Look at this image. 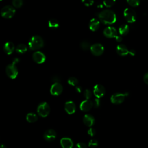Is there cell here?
<instances>
[{
  "label": "cell",
  "mask_w": 148,
  "mask_h": 148,
  "mask_svg": "<svg viewBox=\"0 0 148 148\" xmlns=\"http://www.w3.org/2000/svg\"><path fill=\"white\" fill-rule=\"evenodd\" d=\"M98 145V142L97 140L92 139H91L88 142V146L91 148H94L96 147Z\"/></svg>",
  "instance_id": "30"
},
{
  "label": "cell",
  "mask_w": 148,
  "mask_h": 148,
  "mask_svg": "<svg viewBox=\"0 0 148 148\" xmlns=\"http://www.w3.org/2000/svg\"><path fill=\"white\" fill-rule=\"evenodd\" d=\"M116 2V0H103V3L105 6L110 8Z\"/></svg>",
  "instance_id": "29"
},
{
  "label": "cell",
  "mask_w": 148,
  "mask_h": 148,
  "mask_svg": "<svg viewBox=\"0 0 148 148\" xmlns=\"http://www.w3.org/2000/svg\"><path fill=\"white\" fill-rule=\"evenodd\" d=\"M93 93L97 98H100L105 95V88L101 84H96L94 87Z\"/></svg>",
  "instance_id": "11"
},
{
  "label": "cell",
  "mask_w": 148,
  "mask_h": 148,
  "mask_svg": "<svg viewBox=\"0 0 148 148\" xmlns=\"http://www.w3.org/2000/svg\"><path fill=\"white\" fill-rule=\"evenodd\" d=\"M15 49L14 45L12 42H7L3 45V50L8 55L12 54Z\"/></svg>",
  "instance_id": "17"
},
{
  "label": "cell",
  "mask_w": 148,
  "mask_h": 148,
  "mask_svg": "<svg viewBox=\"0 0 148 148\" xmlns=\"http://www.w3.org/2000/svg\"><path fill=\"white\" fill-rule=\"evenodd\" d=\"M48 25L51 28H57L59 26V22L57 19L51 18L49 20Z\"/></svg>",
  "instance_id": "24"
},
{
  "label": "cell",
  "mask_w": 148,
  "mask_h": 148,
  "mask_svg": "<svg viewBox=\"0 0 148 148\" xmlns=\"http://www.w3.org/2000/svg\"><path fill=\"white\" fill-rule=\"evenodd\" d=\"M63 90V87L59 82L54 83L50 88V93L53 95H60Z\"/></svg>",
  "instance_id": "9"
},
{
  "label": "cell",
  "mask_w": 148,
  "mask_h": 148,
  "mask_svg": "<svg viewBox=\"0 0 148 148\" xmlns=\"http://www.w3.org/2000/svg\"><path fill=\"white\" fill-rule=\"evenodd\" d=\"M89 28L92 31H95L98 30L100 27V21L97 18H92L88 24Z\"/></svg>",
  "instance_id": "19"
},
{
  "label": "cell",
  "mask_w": 148,
  "mask_h": 148,
  "mask_svg": "<svg viewBox=\"0 0 148 148\" xmlns=\"http://www.w3.org/2000/svg\"><path fill=\"white\" fill-rule=\"evenodd\" d=\"M127 2L132 7L138 6L140 3V0H127Z\"/></svg>",
  "instance_id": "28"
},
{
  "label": "cell",
  "mask_w": 148,
  "mask_h": 148,
  "mask_svg": "<svg viewBox=\"0 0 148 148\" xmlns=\"http://www.w3.org/2000/svg\"><path fill=\"white\" fill-rule=\"evenodd\" d=\"M0 148H6V146L3 144H1V145L0 146Z\"/></svg>",
  "instance_id": "41"
},
{
  "label": "cell",
  "mask_w": 148,
  "mask_h": 148,
  "mask_svg": "<svg viewBox=\"0 0 148 148\" xmlns=\"http://www.w3.org/2000/svg\"><path fill=\"white\" fill-rule=\"evenodd\" d=\"M82 2L86 6H90L93 5L94 0H82Z\"/></svg>",
  "instance_id": "32"
},
{
  "label": "cell",
  "mask_w": 148,
  "mask_h": 148,
  "mask_svg": "<svg viewBox=\"0 0 148 148\" xmlns=\"http://www.w3.org/2000/svg\"><path fill=\"white\" fill-rule=\"evenodd\" d=\"M76 91L77 92L80 93L82 91V87L80 86H77L76 87Z\"/></svg>",
  "instance_id": "38"
},
{
  "label": "cell",
  "mask_w": 148,
  "mask_h": 148,
  "mask_svg": "<svg viewBox=\"0 0 148 148\" xmlns=\"http://www.w3.org/2000/svg\"><path fill=\"white\" fill-rule=\"evenodd\" d=\"M116 51L119 55L121 56H125L129 54L130 50L128 49V47L125 45L123 44H120L117 45L116 47Z\"/></svg>",
  "instance_id": "16"
},
{
  "label": "cell",
  "mask_w": 148,
  "mask_h": 148,
  "mask_svg": "<svg viewBox=\"0 0 148 148\" xmlns=\"http://www.w3.org/2000/svg\"><path fill=\"white\" fill-rule=\"evenodd\" d=\"M143 81L146 84H148V72L145 74L143 76Z\"/></svg>",
  "instance_id": "37"
},
{
  "label": "cell",
  "mask_w": 148,
  "mask_h": 148,
  "mask_svg": "<svg viewBox=\"0 0 148 148\" xmlns=\"http://www.w3.org/2000/svg\"><path fill=\"white\" fill-rule=\"evenodd\" d=\"M44 45L43 38L39 35H35L31 37L29 42L28 46L31 50H37L42 48Z\"/></svg>",
  "instance_id": "3"
},
{
  "label": "cell",
  "mask_w": 148,
  "mask_h": 148,
  "mask_svg": "<svg viewBox=\"0 0 148 148\" xmlns=\"http://www.w3.org/2000/svg\"><path fill=\"white\" fill-rule=\"evenodd\" d=\"M129 54L131 55V56H134L135 54V51L133 49L132 50H130V51H129Z\"/></svg>",
  "instance_id": "40"
},
{
  "label": "cell",
  "mask_w": 148,
  "mask_h": 148,
  "mask_svg": "<svg viewBox=\"0 0 148 148\" xmlns=\"http://www.w3.org/2000/svg\"><path fill=\"white\" fill-rule=\"evenodd\" d=\"M12 5L14 8H21L23 5V0H12Z\"/></svg>",
  "instance_id": "27"
},
{
  "label": "cell",
  "mask_w": 148,
  "mask_h": 148,
  "mask_svg": "<svg viewBox=\"0 0 148 148\" xmlns=\"http://www.w3.org/2000/svg\"><path fill=\"white\" fill-rule=\"evenodd\" d=\"M87 133L88 134L91 136H93L95 135V133H96V131L95 130V129L92 128H90L88 131H87Z\"/></svg>",
  "instance_id": "35"
},
{
  "label": "cell",
  "mask_w": 148,
  "mask_h": 148,
  "mask_svg": "<svg viewBox=\"0 0 148 148\" xmlns=\"http://www.w3.org/2000/svg\"><path fill=\"white\" fill-rule=\"evenodd\" d=\"M50 108L49 104L46 102H43L40 103L38 105L37 108L38 114L42 117H47L50 113Z\"/></svg>",
  "instance_id": "5"
},
{
  "label": "cell",
  "mask_w": 148,
  "mask_h": 148,
  "mask_svg": "<svg viewBox=\"0 0 148 148\" xmlns=\"http://www.w3.org/2000/svg\"><path fill=\"white\" fill-rule=\"evenodd\" d=\"M15 12L16 10L13 6L10 5H6L2 8L1 10V14L2 17L9 19L12 18L14 16Z\"/></svg>",
  "instance_id": "4"
},
{
  "label": "cell",
  "mask_w": 148,
  "mask_h": 148,
  "mask_svg": "<svg viewBox=\"0 0 148 148\" xmlns=\"http://www.w3.org/2000/svg\"><path fill=\"white\" fill-rule=\"evenodd\" d=\"M99 20L105 24H113L116 21L115 13L110 9H105L98 14Z\"/></svg>",
  "instance_id": "1"
},
{
  "label": "cell",
  "mask_w": 148,
  "mask_h": 148,
  "mask_svg": "<svg viewBox=\"0 0 148 148\" xmlns=\"http://www.w3.org/2000/svg\"><path fill=\"white\" fill-rule=\"evenodd\" d=\"M100 105H101V101H100L99 99L98 98H95L94 100V102H93V105H94V108H98L99 107Z\"/></svg>",
  "instance_id": "33"
},
{
  "label": "cell",
  "mask_w": 148,
  "mask_h": 148,
  "mask_svg": "<svg viewBox=\"0 0 148 148\" xmlns=\"http://www.w3.org/2000/svg\"><path fill=\"white\" fill-rule=\"evenodd\" d=\"M18 62L19 59H18L17 58H15L13 60L12 62L8 64L6 67V73L7 76L12 79H16L18 75V69L16 66V64Z\"/></svg>",
  "instance_id": "2"
},
{
  "label": "cell",
  "mask_w": 148,
  "mask_h": 148,
  "mask_svg": "<svg viewBox=\"0 0 148 148\" xmlns=\"http://www.w3.org/2000/svg\"><path fill=\"white\" fill-rule=\"evenodd\" d=\"M90 51L95 56H99L103 53L104 47L101 43H94L91 46Z\"/></svg>",
  "instance_id": "8"
},
{
  "label": "cell",
  "mask_w": 148,
  "mask_h": 148,
  "mask_svg": "<svg viewBox=\"0 0 148 148\" xmlns=\"http://www.w3.org/2000/svg\"><path fill=\"white\" fill-rule=\"evenodd\" d=\"M124 16L127 22L132 23L136 19V13L135 11L130 8H127L124 10Z\"/></svg>",
  "instance_id": "6"
},
{
  "label": "cell",
  "mask_w": 148,
  "mask_h": 148,
  "mask_svg": "<svg viewBox=\"0 0 148 148\" xmlns=\"http://www.w3.org/2000/svg\"><path fill=\"white\" fill-rule=\"evenodd\" d=\"M83 121L84 124L86 126L89 127L93 125L95 123L94 117L92 115L89 114H87L84 115V116L83 117Z\"/></svg>",
  "instance_id": "18"
},
{
  "label": "cell",
  "mask_w": 148,
  "mask_h": 148,
  "mask_svg": "<svg viewBox=\"0 0 148 148\" xmlns=\"http://www.w3.org/2000/svg\"><path fill=\"white\" fill-rule=\"evenodd\" d=\"M28 50V47L27 45L25 44L20 43L16 47V51L19 54H24Z\"/></svg>",
  "instance_id": "22"
},
{
  "label": "cell",
  "mask_w": 148,
  "mask_h": 148,
  "mask_svg": "<svg viewBox=\"0 0 148 148\" xmlns=\"http://www.w3.org/2000/svg\"><path fill=\"white\" fill-rule=\"evenodd\" d=\"M26 120L29 123H34L37 121L38 116L36 114L34 113H29L27 114Z\"/></svg>",
  "instance_id": "23"
},
{
  "label": "cell",
  "mask_w": 148,
  "mask_h": 148,
  "mask_svg": "<svg viewBox=\"0 0 148 148\" xmlns=\"http://www.w3.org/2000/svg\"><path fill=\"white\" fill-rule=\"evenodd\" d=\"M43 138L47 142H52L56 138V132L54 130L49 129L45 132Z\"/></svg>",
  "instance_id": "13"
},
{
  "label": "cell",
  "mask_w": 148,
  "mask_h": 148,
  "mask_svg": "<svg viewBox=\"0 0 148 148\" xmlns=\"http://www.w3.org/2000/svg\"><path fill=\"white\" fill-rule=\"evenodd\" d=\"M1 1H2V0H1Z\"/></svg>",
  "instance_id": "42"
},
{
  "label": "cell",
  "mask_w": 148,
  "mask_h": 148,
  "mask_svg": "<svg viewBox=\"0 0 148 148\" xmlns=\"http://www.w3.org/2000/svg\"><path fill=\"white\" fill-rule=\"evenodd\" d=\"M93 102L90 99H85L82 101L80 105V108L82 111H89L93 106Z\"/></svg>",
  "instance_id": "14"
},
{
  "label": "cell",
  "mask_w": 148,
  "mask_h": 148,
  "mask_svg": "<svg viewBox=\"0 0 148 148\" xmlns=\"http://www.w3.org/2000/svg\"><path fill=\"white\" fill-rule=\"evenodd\" d=\"M130 31V28L127 24H122L119 28V34L121 35H127Z\"/></svg>",
  "instance_id": "21"
},
{
  "label": "cell",
  "mask_w": 148,
  "mask_h": 148,
  "mask_svg": "<svg viewBox=\"0 0 148 148\" xmlns=\"http://www.w3.org/2000/svg\"><path fill=\"white\" fill-rule=\"evenodd\" d=\"M103 35L109 38H116L118 35H117V31L116 29L113 27H107L105 28L103 30Z\"/></svg>",
  "instance_id": "12"
},
{
  "label": "cell",
  "mask_w": 148,
  "mask_h": 148,
  "mask_svg": "<svg viewBox=\"0 0 148 148\" xmlns=\"http://www.w3.org/2000/svg\"><path fill=\"white\" fill-rule=\"evenodd\" d=\"M78 83H79V82H78L77 79L73 76L70 77L68 80V83L69 85L72 86H76V85H77Z\"/></svg>",
  "instance_id": "26"
},
{
  "label": "cell",
  "mask_w": 148,
  "mask_h": 148,
  "mask_svg": "<svg viewBox=\"0 0 148 148\" xmlns=\"http://www.w3.org/2000/svg\"><path fill=\"white\" fill-rule=\"evenodd\" d=\"M80 46L81 47V49L84 51H86L87 50H88L89 49H90V47H91V45H90V43L87 40H82L81 42H80Z\"/></svg>",
  "instance_id": "25"
},
{
  "label": "cell",
  "mask_w": 148,
  "mask_h": 148,
  "mask_svg": "<svg viewBox=\"0 0 148 148\" xmlns=\"http://www.w3.org/2000/svg\"><path fill=\"white\" fill-rule=\"evenodd\" d=\"M83 96L86 99H90V98H91L92 97V92L90 90L86 89L83 92Z\"/></svg>",
  "instance_id": "31"
},
{
  "label": "cell",
  "mask_w": 148,
  "mask_h": 148,
  "mask_svg": "<svg viewBox=\"0 0 148 148\" xmlns=\"http://www.w3.org/2000/svg\"><path fill=\"white\" fill-rule=\"evenodd\" d=\"M75 148H87V146L84 143L80 142L76 145Z\"/></svg>",
  "instance_id": "34"
},
{
  "label": "cell",
  "mask_w": 148,
  "mask_h": 148,
  "mask_svg": "<svg viewBox=\"0 0 148 148\" xmlns=\"http://www.w3.org/2000/svg\"><path fill=\"white\" fill-rule=\"evenodd\" d=\"M51 80H52V82H53L54 83L59 82V81H60V77H59V76H56H56H54L52 77Z\"/></svg>",
  "instance_id": "36"
},
{
  "label": "cell",
  "mask_w": 148,
  "mask_h": 148,
  "mask_svg": "<svg viewBox=\"0 0 148 148\" xmlns=\"http://www.w3.org/2000/svg\"><path fill=\"white\" fill-rule=\"evenodd\" d=\"M33 60L37 64H42L46 60V56L45 54L40 51H36L32 54Z\"/></svg>",
  "instance_id": "10"
},
{
  "label": "cell",
  "mask_w": 148,
  "mask_h": 148,
  "mask_svg": "<svg viewBox=\"0 0 148 148\" xmlns=\"http://www.w3.org/2000/svg\"><path fill=\"white\" fill-rule=\"evenodd\" d=\"M128 94L127 92L125 93H115L113 94L110 97L111 102L113 104L119 105L123 103Z\"/></svg>",
  "instance_id": "7"
},
{
  "label": "cell",
  "mask_w": 148,
  "mask_h": 148,
  "mask_svg": "<svg viewBox=\"0 0 148 148\" xmlns=\"http://www.w3.org/2000/svg\"><path fill=\"white\" fill-rule=\"evenodd\" d=\"M65 110L69 114L74 113L76 111V105L75 103L71 101H67L65 103Z\"/></svg>",
  "instance_id": "15"
},
{
  "label": "cell",
  "mask_w": 148,
  "mask_h": 148,
  "mask_svg": "<svg viewBox=\"0 0 148 148\" xmlns=\"http://www.w3.org/2000/svg\"><path fill=\"white\" fill-rule=\"evenodd\" d=\"M60 143L62 148H72L73 143L71 139L69 138H63L60 140Z\"/></svg>",
  "instance_id": "20"
},
{
  "label": "cell",
  "mask_w": 148,
  "mask_h": 148,
  "mask_svg": "<svg viewBox=\"0 0 148 148\" xmlns=\"http://www.w3.org/2000/svg\"><path fill=\"white\" fill-rule=\"evenodd\" d=\"M115 38H116V40L118 42H120L122 40V37L120 35H117Z\"/></svg>",
  "instance_id": "39"
}]
</instances>
